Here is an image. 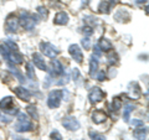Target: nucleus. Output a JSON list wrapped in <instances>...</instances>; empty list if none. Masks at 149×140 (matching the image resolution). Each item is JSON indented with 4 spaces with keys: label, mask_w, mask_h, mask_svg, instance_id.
<instances>
[{
    "label": "nucleus",
    "mask_w": 149,
    "mask_h": 140,
    "mask_svg": "<svg viewBox=\"0 0 149 140\" xmlns=\"http://www.w3.org/2000/svg\"><path fill=\"white\" fill-rule=\"evenodd\" d=\"M32 129V123L30 118L25 113H17L16 123H15V132L17 133H25Z\"/></svg>",
    "instance_id": "f257e3e1"
},
{
    "label": "nucleus",
    "mask_w": 149,
    "mask_h": 140,
    "mask_svg": "<svg viewBox=\"0 0 149 140\" xmlns=\"http://www.w3.org/2000/svg\"><path fill=\"white\" fill-rule=\"evenodd\" d=\"M37 17L34 14H30L29 11H22L20 15V20H19V24H20L25 30H32L34 27L37 25Z\"/></svg>",
    "instance_id": "f03ea898"
},
{
    "label": "nucleus",
    "mask_w": 149,
    "mask_h": 140,
    "mask_svg": "<svg viewBox=\"0 0 149 140\" xmlns=\"http://www.w3.org/2000/svg\"><path fill=\"white\" fill-rule=\"evenodd\" d=\"M0 109L9 115H15L19 113L16 105H14V99L11 97H5L0 100Z\"/></svg>",
    "instance_id": "7ed1b4c3"
},
{
    "label": "nucleus",
    "mask_w": 149,
    "mask_h": 140,
    "mask_svg": "<svg viewBox=\"0 0 149 140\" xmlns=\"http://www.w3.org/2000/svg\"><path fill=\"white\" fill-rule=\"evenodd\" d=\"M62 97H63V91H61V89L51 91L49 97H47V105L50 107L51 109L58 108L60 104H61Z\"/></svg>",
    "instance_id": "20e7f679"
},
{
    "label": "nucleus",
    "mask_w": 149,
    "mask_h": 140,
    "mask_svg": "<svg viewBox=\"0 0 149 140\" xmlns=\"http://www.w3.org/2000/svg\"><path fill=\"white\" fill-rule=\"evenodd\" d=\"M40 50H41V52L49 58H55L56 56L58 55V50L50 42H41L40 44Z\"/></svg>",
    "instance_id": "39448f33"
},
{
    "label": "nucleus",
    "mask_w": 149,
    "mask_h": 140,
    "mask_svg": "<svg viewBox=\"0 0 149 140\" xmlns=\"http://www.w3.org/2000/svg\"><path fill=\"white\" fill-rule=\"evenodd\" d=\"M106 98V93L101 89L98 87H95L92 88V91L90 92V94H88V99L92 104H96V103H100Z\"/></svg>",
    "instance_id": "423d86ee"
},
{
    "label": "nucleus",
    "mask_w": 149,
    "mask_h": 140,
    "mask_svg": "<svg viewBox=\"0 0 149 140\" xmlns=\"http://www.w3.org/2000/svg\"><path fill=\"white\" fill-rule=\"evenodd\" d=\"M46 71H49L51 77H57V76L63 74V66L58 60H54V61L50 63V68L46 69Z\"/></svg>",
    "instance_id": "0eeeda50"
},
{
    "label": "nucleus",
    "mask_w": 149,
    "mask_h": 140,
    "mask_svg": "<svg viewBox=\"0 0 149 140\" xmlns=\"http://www.w3.org/2000/svg\"><path fill=\"white\" fill-rule=\"evenodd\" d=\"M62 125L66 129L71 130V132L80 129V123H78V120L74 118V116H65L62 120Z\"/></svg>",
    "instance_id": "6e6552de"
},
{
    "label": "nucleus",
    "mask_w": 149,
    "mask_h": 140,
    "mask_svg": "<svg viewBox=\"0 0 149 140\" xmlns=\"http://www.w3.org/2000/svg\"><path fill=\"white\" fill-rule=\"evenodd\" d=\"M68 52L71 55V57L76 61L77 63H81L82 60H83V53H82V50L80 49V46L78 45H71L68 47Z\"/></svg>",
    "instance_id": "1a4fd4ad"
},
{
    "label": "nucleus",
    "mask_w": 149,
    "mask_h": 140,
    "mask_svg": "<svg viewBox=\"0 0 149 140\" xmlns=\"http://www.w3.org/2000/svg\"><path fill=\"white\" fill-rule=\"evenodd\" d=\"M19 27V19L15 15H9L5 22V29L8 32H15Z\"/></svg>",
    "instance_id": "9d476101"
},
{
    "label": "nucleus",
    "mask_w": 149,
    "mask_h": 140,
    "mask_svg": "<svg viewBox=\"0 0 149 140\" xmlns=\"http://www.w3.org/2000/svg\"><path fill=\"white\" fill-rule=\"evenodd\" d=\"M13 91H14V93L16 94V97L19 98V99L25 100V102H29L30 100L31 93H30L29 89H26L25 87H15Z\"/></svg>",
    "instance_id": "9b49d317"
},
{
    "label": "nucleus",
    "mask_w": 149,
    "mask_h": 140,
    "mask_svg": "<svg viewBox=\"0 0 149 140\" xmlns=\"http://www.w3.org/2000/svg\"><path fill=\"white\" fill-rule=\"evenodd\" d=\"M141 88H139L138 83L137 82H130L128 85V91H127V94L132 98V99H138L141 97Z\"/></svg>",
    "instance_id": "f8f14e48"
},
{
    "label": "nucleus",
    "mask_w": 149,
    "mask_h": 140,
    "mask_svg": "<svg viewBox=\"0 0 149 140\" xmlns=\"http://www.w3.org/2000/svg\"><path fill=\"white\" fill-rule=\"evenodd\" d=\"M5 60H8L9 62H11L14 64H20V63L24 62L22 55L19 52V51H11V50H10V52L8 53V57Z\"/></svg>",
    "instance_id": "ddd939ff"
},
{
    "label": "nucleus",
    "mask_w": 149,
    "mask_h": 140,
    "mask_svg": "<svg viewBox=\"0 0 149 140\" xmlns=\"http://www.w3.org/2000/svg\"><path fill=\"white\" fill-rule=\"evenodd\" d=\"M32 62H34L35 66L39 69H41V71H46V69H47V66H46V63H45V60L40 53L32 55Z\"/></svg>",
    "instance_id": "4468645a"
},
{
    "label": "nucleus",
    "mask_w": 149,
    "mask_h": 140,
    "mask_svg": "<svg viewBox=\"0 0 149 140\" xmlns=\"http://www.w3.org/2000/svg\"><path fill=\"white\" fill-rule=\"evenodd\" d=\"M106 119H107V114L103 110H95L92 113V122L95 124L103 123V122H106Z\"/></svg>",
    "instance_id": "2eb2a0df"
},
{
    "label": "nucleus",
    "mask_w": 149,
    "mask_h": 140,
    "mask_svg": "<svg viewBox=\"0 0 149 140\" xmlns=\"http://www.w3.org/2000/svg\"><path fill=\"white\" fill-rule=\"evenodd\" d=\"M134 138H136L137 140H147V135H148V129L146 127H139L137 128L136 130H134Z\"/></svg>",
    "instance_id": "dca6fc26"
},
{
    "label": "nucleus",
    "mask_w": 149,
    "mask_h": 140,
    "mask_svg": "<svg viewBox=\"0 0 149 140\" xmlns=\"http://www.w3.org/2000/svg\"><path fill=\"white\" fill-rule=\"evenodd\" d=\"M54 22H55L56 25H67V22H68V15L65 11L58 12L57 15L55 16Z\"/></svg>",
    "instance_id": "f3484780"
},
{
    "label": "nucleus",
    "mask_w": 149,
    "mask_h": 140,
    "mask_svg": "<svg viewBox=\"0 0 149 140\" xmlns=\"http://www.w3.org/2000/svg\"><path fill=\"white\" fill-rule=\"evenodd\" d=\"M97 69H98V61H97L95 56H92L90 58V77L91 78H95Z\"/></svg>",
    "instance_id": "a211bd4d"
},
{
    "label": "nucleus",
    "mask_w": 149,
    "mask_h": 140,
    "mask_svg": "<svg viewBox=\"0 0 149 140\" xmlns=\"http://www.w3.org/2000/svg\"><path fill=\"white\" fill-rule=\"evenodd\" d=\"M97 46L101 49V51H111L112 49H113V46H112L111 41L104 39V37H102V39L98 41V45H97Z\"/></svg>",
    "instance_id": "6ab92c4d"
},
{
    "label": "nucleus",
    "mask_w": 149,
    "mask_h": 140,
    "mask_svg": "<svg viewBox=\"0 0 149 140\" xmlns=\"http://www.w3.org/2000/svg\"><path fill=\"white\" fill-rule=\"evenodd\" d=\"M97 10H98L101 14H108L109 10H111L109 1H107V0H102V1L100 3L98 8H97Z\"/></svg>",
    "instance_id": "aec40b11"
},
{
    "label": "nucleus",
    "mask_w": 149,
    "mask_h": 140,
    "mask_svg": "<svg viewBox=\"0 0 149 140\" xmlns=\"http://www.w3.org/2000/svg\"><path fill=\"white\" fill-rule=\"evenodd\" d=\"M9 69H10V72H11V73L14 74V76H15V77H16V78H17L21 83H24V82H25L24 76H22V73H21L20 71H19L17 68H15V67L13 66V64H9Z\"/></svg>",
    "instance_id": "412c9836"
},
{
    "label": "nucleus",
    "mask_w": 149,
    "mask_h": 140,
    "mask_svg": "<svg viewBox=\"0 0 149 140\" xmlns=\"http://www.w3.org/2000/svg\"><path fill=\"white\" fill-rule=\"evenodd\" d=\"M116 17V20L119 21V22H123L124 21V19H129V14L124 10V9H120V10L117 11V14L114 15Z\"/></svg>",
    "instance_id": "4be33fe9"
},
{
    "label": "nucleus",
    "mask_w": 149,
    "mask_h": 140,
    "mask_svg": "<svg viewBox=\"0 0 149 140\" xmlns=\"http://www.w3.org/2000/svg\"><path fill=\"white\" fill-rule=\"evenodd\" d=\"M134 109V107L132 104H127L124 107V113H123V119L124 122H129V116L132 114V112Z\"/></svg>",
    "instance_id": "5701e85b"
},
{
    "label": "nucleus",
    "mask_w": 149,
    "mask_h": 140,
    "mask_svg": "<svg viewBox=\"0 0 149 140\" xmlns=\"http://www.w3.org/2000/svg\"><path fill=\"white\" fill-rule=\"evenodd\" d=\"M26 74L27 77L32 81H35L36 79V74H35V71H34V67H32L31 63H26Z\"/></svg>",
    "instance_id": "b1692460"
},
{
    "label": "nucleus",
    "mask_w": 149,
    "mask_h": 140,
    "mask_svg": "<svg viewBox=\"0 0 149 140\" xmlns=\"http://www.w3.org/2000/svg\"><path fill=\"white\" fill-rule=\"evenodd\" d=\"M122 100H120V98L119 97H116L113 98V102H112V110H116V112H118L120 108H122Z\"/></svg>",
    "instance_id": "393cba45"
},
{
    "label": "nucleus",
    "mask_w": 149,
    "mask_h": 140,
    "mask_svg": "<svg viewBox=\"0 0 149 140\" xmlns=\"http://www.w3.org/2000/svg\"><path fill=\"white\" fill-rule=\"evenodd\" d=\"M26 110H27V113L31 115V118H32V119H37V118H39V115H37V112H36V107H35V105H29V107L26 108Z\"/></svg>",
    "instance_id": "a878e982"
},
{
    "label": "nucleus",
    "mask_w": 149,
    "mask_h": 140,
    "mask_svg": "<svg viewBox=\"0 0 149 140\" xmlns=\"http://www.w3.org/2000/svg\"><path fill=\"white\" fill-rule=\"evenodd\" d=\"M90 138L92 140H107L104 135H102L100 133H96V132H90Z\"/></svg>",
    "instance_id": "bb28decb"
},
{
    "label": "nucleus",
    "mask_w": 149,
    "mask_h": 140,
    "mask_svg": "<svg viewBox=\"0 0 149 140\" xmlns=\"http://www.w3.org/2000/svg\"><path fill=\"white\" fill-rule=\"evenodd\" d=\"M37 12H39V15L41 16V19H47V16H49V11L46 10L44 6H39V8H37Z\"/></svg>",
    "instance_id": "cd10ccee"
},
{
    "label": "nucleus",
    "mask_w": 149,
    "mask_h": 140,
    "mask_svg": "<svg viewBox=\"0 0 149 140\" xmlns=\"http://www.w3.org/2000/svg\"><path fill=\"white\" fill-rule=\"evenodd\" d=\"M81 44L83 46V49L85 50H90L91 49V40L88 39V37H85L82 41H81Z\"/></svg>",
    "instance_id": "c85d7f7f"
},
{
    "label": "nucleus",
    "mask_w": 149,
    "mask_h": 140,
    "mask_svg": "<svg viewBox=\"0 0 149 140\" xmlns=\"http://www.w3.org/2000/svg\"><path fill=\"white\" fill-rule=\"evenodd\" d=\"M72 77H73V81H76V82H78V81L81 79L80 71H78L77 68H73V71H72Z\"/></svg>",
    "instance_id": "c756f323"
},
{
    "label": "nucleus",
    "mask_w": 149,
    "mask_h": 140,
    "mask_svg": "<svg viewBox=\"0 0 149 140\" xmlns=\"http://www.w3.org/2000/svg\"><path fill=\"white\" fill-rule=\"evenodd\" d=\"M6 46H8V47L10 49L11 51H17V50H19L17 45H16L15 42H13V41H10V40H8V41H6Z\"/></svg>",
    "instance_id": "7c9ffc66"
},
{
    "label": "nucleus",
    "mask_w": 149,
    "mask_h": 140,
    "mask_svg": "<svg viewBox=\"0 0 149 140\" xmlns=\"http://www.w3.org/2000/svg\"><path fill=\"white\" fill-rule=\"evenodd\" d=\"M51 140H62L61 134H60L57 130H54V132L51 133Z\"/></svg>",
    "instance_id": "2f4dec72"
},
{
    "label": "nucleus",
    "mask_w": 149,
    "mask_h": 140,
    "mask_svg": "<svg viewBox=\"0 0 149 140\" xmlns=\"http://www.w3.org/2000/svg\"><path fill=\"white\" fill-rule=\"evenodd\" d=\"M96 78L98 79V81H104V79H106V72H104V69H101V71H98V73L96 74Z\"/></svg>",
    "instance_id": "473e14b6"
},
{
    "label": "nucleus",
    "mask_w": 149,
    "mask_h": 140,
    "mask_svg": "<svg viewBox=\"0 0 149 140\" xmlns=\"http://www.w3.org/2000/svg\"><path fill=\"white\" fill-rule=\"evenodd\" d=\"M108 58H109V63H114V62H117V60H118V57H117V55H116L113 51L108 55Z\"/></svg>",
    "instance_id": "72a5a7b5"
},
{
    "label": "nucleus",
    "mask_w": 149,
    "mask_h": 140,
    "mask_svg": "<svg viewBox=\"0 0 149 140\" xmlns=\"http://www.w3.org/2000/svg\"><path fill=\"white\" fill-rule=\"evenodd\" d=\"M82 31H83V34L87 35V36H91V35L93 34V30H92L91 26H85V27L82 29Z\"/></svg>",
    "instance_id": "f704fd0d"
},
{
    "label": "nucleus",
    "mask_w": 149,
    "mask_h": 140,
    "mask_svg": "<svg viewBox=\"0 0 149 140\" xmlns=\"http://www.w3.org/2000/svg\"><path fill=\"white\" fill-rule=\"evenodd\" d=\"M0 122L4 123V124H9L11 122V119L9 118V116H5L4 114H0Z\"/></svg>",
    "instance_id": "c9c22d12"
},
{
    "label": "nucleus",
    "mask_w": 149,
    "mask_h": 140,
    "mask_svg": "<svg viewBox=\"0 0 149 140\" xmlns=\"http://www.w3.org/2000/svg\"><path fill=\"white\" fill-rule=\"evenodd\" d=\"M93 53H95V55H93V56H95V57H100V56L102 55V51H101V49L98 47V46H95V50H93Z\"/></svg>",
    "instance_id": "e433bc0d"
},
{
    "label": "nucleus",
    "mask_w": 149,
    "mask_h": 140,
    "mask_svg": "<svg viewBox=\"0 0 149 140\" xmlns=\"http://www.w3.org/2000/svg\"><path fill=\"white\" fill-rule=\"evenodd\" d=\"M68 81H70V76H68V74H66V76H65V77L61 79V81L57 82V85H67Z\"/></svg>",
    "instance_id": "4c0bfd02"
},
{
    "label": "nucleus",
    "mask_w": 149,
    "mask_h": 140,
    "mask_svg": "<svg viewBox=\"0 0 149 140\" xmlns=\"http://www.w3.org/2000/svg\"><path fill=\"white\" fill-rule=\"evenodd\" d=\"M130 124L133 125V127H142V125L144 124L142 120H138V119H134V120H132V122H130Z\"/></svg>",
    "instance_id": "58836bf2"
},
{
    "label": "nucleus",
    "mask_w": 149,
    "mask_h": 140,
    "mask_svg": "<svg viewBox=\"0 0 149 140\" xmlns=\"http://www.w3.org/2000/svg\"><path fill=\"white\" fill-rule=\"evenodd\" d=\"M136 1L138 4H144V3H147V0H136Z\"/></svg>",
    "instance_id": "ea45409f"
},
{
    "label": "nucleus",
    "mask_w": 149,
    "mask_h": 140,
    "mask_svg": "<svg viewBox=\"0 0 149 140\" xmlns=\"http://www.w3.org/2000/svg\"><path fill=\"white\" fill-rule=\"evenodd\" d=\"M117 1H118V0H111L109 5H114V4H116V3H117Z\"/></svg>",
    "instance_id": "a19ab883"
},
{
    "label": "nucleus",
    "mask_w": 149,
    "mask_h": 140,
    "mask_svg": "<svg viewBox=\"0 0 149 140\" xmlns=\"http://www.w3.org/2000/svg\"><path fill=\"white\" fill-rule=\"evenodd\" d=\"M88 3V0H83V4H87Z\"/></svg>",
    "instance_id": "79ce46f5"
}]
</instances>
